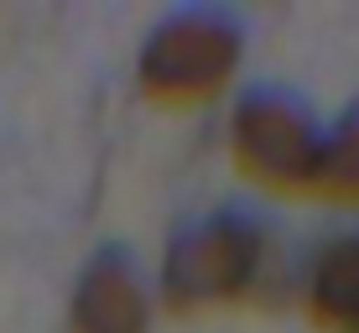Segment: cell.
<instances>
[{"mask_svg":"<svg viewBox=\"0 0 359 333\" xmlns=\"http://www.w3.org/2000/svg\"><path fill=\"white\" fill-rule=\"evenodd\" d=\"M146 328H151V307H146L135 266L126 255H99L79 276L68 333H146Z\"/></svg>","mask_w":359,"mask_h":333,"instance_id":"obj_4","label":"cell"},{"mask_svg":"<svg viewBox=\"0 0 359 333\" xmlns=\"http://www.w3.org/2000/svg\"><path fill=\"white\" fill-rule=\"evenodd\" d=\"M307 198H328V203H359V125H349L339 141L323 146L313 172Z\"/></svg>","mask_w":359,"mask_h":333,"instance_id":"obj_6","label":"cell"},{"mask_svg":"<svg viewBox=\"0 0 359 333\" xmlns=\"http://www.w3.org/2000/svg\"><path fill=\"white\" fill-rule=\"evenodd\" d=\"M266 240L250 219L214 214L198 219L172 240L162 266V302L172 313H203V307L240 302L261 281Z\"/></svg>","mask_w":359,"mask_h":333,"instance_id":"obj_2","label":"cell"},{"mask_svg":"<svg viewBox=\"0 0 359 333\" xmlns=\"http://www.w3.org/2000/svg\"><path fill=\"white\" fill-rule=\"evenodd\" d=\"M229 156L240 167V177H250L255 188L287 193V198L302 193L307 198L318 156H323V141L313 130V115L297 100H287V94H250L234 109Z\"/></svg>","mask_w":359,"mask_h":333,"instance_id":"obj_3","label":"cell"},{"mask_svg":"<svg viewBox=\"0 0 359 333\" xmlns=\"http://www.w3.org/2000/svg\"><path fill=\"white\" fill-rule=\"evenodd\" d=\"M307 318L328 333L359 328V234L333 240L307 276Z\"/></svg>","mask_w":359,"mask_h":333,"instance_id":"obj_5","label":"cell"},{"mask_svg":"<svg viewBox=\"0 0 359 333\" xmlns=\"http://www.w3.org/2000/svg\"><path fill=\"white\" fill-rule=\"evenodd\" d=\"M354 333H359V328H354Z\"/></svg>","mask_w":359,"mask_h":333,"instance_id":"obj_7","label":"cell"},{"mask_svg":"<svg viewBox=\"0 0 359 333\" xmlns=\"http://www.w3.org/2000/svg\"><path fill=\"white\" fill-rule=\"evenodd\" d=\"M240 68V27L224 11H182L162 21L141 53V94L167 109H193L224 94Z\"/></svg>","mask_w":359,"mask_h":333,"instance_id":"obj_1","label":"cell"}]
</instances>
